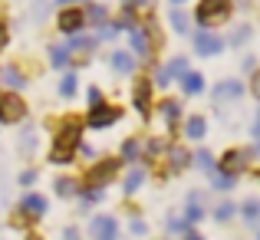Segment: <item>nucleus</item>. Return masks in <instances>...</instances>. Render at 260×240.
<instances>
[{
    "instance_id": "nucleus-1",
    "label": "nucleus",
    "mask_w": 260,
    "mask_h": 240,
    "mask_svg": "<svg viewBox=\"0 0 260 240\" xmlns=\"http://www.w3.org/2000/svg\"><path fill=\"white\" fill-rule=\"evenodd\" d=\"M79 135H83V122H79L76 115H73V119H66L63 128L56 132V139H53L50 161H53V164L73 161V155H76V148H79Z\"/></svg>"
},
{
    "instance_id": "nucleus-2",
    "label": "nucleus",
    "mask_w": 260,
    "mask_h": 240,
    "mask_svg": "<svg viewBox=\"0 0 260 240\" xmlns=\"http://www.w3.org/2000/svg\"><path fill=\"white\" fill-rule=\"evenodd\" d=\"M194 17H198V23H201V30H204V26L224 23V20L231 17V0H201Z\"/></svg>"
},
{
    "instance_id": "nucleus-3",
    "label": "nucleus",
    "mask_w": 260,
    "mask_h": 240,
    "mask_svg": "<svg viewBox=\"0 0 260 240\" xmlns=\"http://www.w3.org/2000/svg\"><path fill=\"white\" fill-rule=\"evenodd\" d=\"M23 115H26V106L17 92L0 95V122H20Z\"/></svg>"
},
{
    "instance_id": "nucleus-4",
    "label": "nucleus",
    "mask_w": 260,
    "mask_h": 240,
    "mask_svg": "<svg viewBox=\"0 0 260 240\" xmlns=\"http://www.w3.org/2000/svg\"><path fill=\"white\" fill-rule=\"evenodd\" d=\"M89 234H92V240H119V224H115V217L99 214L89 224Z\"/></svg>"
},
{
    "instance_id": "nucleus-5",
    "label": "nucleus",
    "mask_w": 260,
    "mask_h": 240,
    "mask_svg": "<svg viewBox=\"0 0 260 240\" xmlns=\"http://www.w3.org/2000/svg\"><path fill=\"white\" fill-rule=\"evenodd\" d=\"M250 155H254V152H247V148H231V152L221 158V171H224V175H241V171L247 168Z\"/></svg>"
},
{
    "instance_id": "nucleus-6",
    "label": "nucleus",
    "mask_w": 260,
    "mask_h": 240,
    "mask_svg": "<svg viewBox=\"0 0 260 240\" xmlns=\"http://www.w3.org/2000/svg\"><path fill=\"white\" fill-rule=\"evenodd\" d=\"M132 95H135V109H139V115H148V112H152V79H148V76H139V79H135Z\"/></svg>"
},
{
    "instance_id": "nucleus-7",
    "label": "nucleus",
    "mask_w": 260,
    "mask_h": 240,
    "mask_svg": "<svg viewBox=\"0 0 260 240\" xmlns=\"http://www.w3.org/2000/svg\"><path fill=\"white\" fill-rule=\"evenodd\" d=\"M115 171H119V161H112V158L99 161L92 171H89V188H102V184H109L115 178Z\"/></svg>"
},
{
    "instance_id": "nucleus-8",
    "label": "nucleus",
    "mask_w": 260,
    "mask_h": 240,
    "mask_svg": "<svg viewBox=\"0 0 260 240\" xmlns=\"http://www.w3.org/2000/svg\"><path fill=\"white\" fill-rule=\"evenodd\" d=\"M56 26L63 33H70V37H76V33L86 26V10H76V7H73V10H63L59 20H56Z\"/></svg>"
},
{
    "instance_id": "nucleus-9",
    "label": "nucleus",
    "mask_w": 260,
    "mask_h": 240,
    "mask_svg": "<svg viewBox=\"0 0 260 240\" xmlns=\"http://www.w3.org/2000/svg\"><path fill=\"white\" fill-rule=\"evenodd\" d=\"M119 115H122V109L99 106V109H92V112H89V128H109V125H115V122H119Z\"/></svg>"
},
{
    "instance_id": "nucleus-10",
    "label": "nucleus",
    "mask_w": 260,
    "mask_h": 240,
    "mask_svg": "<svg viewBox=\"0 0 260 240\" xmlns=\"http://www.w3.org/2000/svg\"><path fill=\"white\" fill-rule=\"evenodd\" d=\"M43 214H46V197H40V194H23L20 197V217L40 221Z\"/></svg>"
},
{
    "instance_id": "nucleus-11",
    "label": "nucleus",
    "mask_w": 260,
    "mask_h": 240,
    "mask_svg": "<svg viewBox=\"0 0 260 240\" xmlns=\"http://www.w3.org/2000/svg\"><path fill=\"white\" fill-rule=\"evenodd\" d=\"M244 95V82L241 79H224L214 86V102H237Z\"/></svg>"
},
{
    "instance_id": "nucleus-12",
    "label": "nucleus",
    "mask_w": 260,
    "mask_h": 240,
    "mask_svg": "<svg viewBox=\"0 0 260 240\" xmlns=\"http://www.w3.org/2000/svg\"><path fill=\"white\" fill-rule=\"evenodd\" d=\"M194 50L201 53V56H217V53L224 50V40L214 37V33H208V30H201L194 37Z\"/></svg>"
},
{
    "instance_id": "nucleus-13",
    "label": "nucleus",
    "mask_w": 260,
    "mask_h": 240,
    "mask_svg": "<svg viewBox=\"0 0 260 240\" xmlns=\"http://www.w3.org/2000/svg\"><path fill=\"white\" fill-rule=\"evenodd\" d=\"M132 40H128V43H132V53L135 56H148V53H152V30H148V26H132Z\"/></svg>"
},
{
    "instance_id": "nucleus-14",
    "label": "nucleus",
    "mask_w": 260,
    "mask_h": 240,
    "mask_svg": "<svg viewBox=\"0 0 260 240\" xmlns=\"http://www.w3.org/2000/svg\"><path fill=\"white\" fill-rule=\"evenodd\" d=\"M184 73H188V59H184V56H175L172 63L165 66V70H158V76H155V82H158V86H165V82H172L175 76L181 79Z\"/></svg>"
},
{
    "instance_id": "nucleus-15",
    "label": "nucleus",
    "mask_w": 260,
    "mask_h": 240,
    "mask_svg": "<svg viewBox=\"0 0 260 240\" xmlns=\"http://www.w3.org/2000/svg\"><path fill=\"white\" fill-rule=\"evenodd\" d=\"M109 63H112V70L119 73V76H125V73L135 70V56H132V53H125V50H115L112 56H109Z\"/></svg>"
},
{
    "instance_id": "nucleus-16",
    "label": "nucleus",
    "mask_w": 260,
    "mask_h": 240,
    "mask_svg": "<svg viewBox=\"0 0 260 240\" xmlns=\"http://www.w3.org/2000/svg\"><path fill=\"white\" fill-rule=\"evenodd\" d=\"M201 217H204L201 194H198V191H191V197H188V208H184V221H188V224H198Z\"/></svg>"
},
{
    "instance_id": "nucleus-17",
    "label": "nucleus",
    "mask_w": 260,
    "mask_h": 240,
    "mask_svg": "<svg viewBox=\"0 0 260 240\" xmlns=\"http://www.w3.org/2000/svg\"><path fill=\"white\" fill-rule=\"evenodd\" d=\"M204 132H208V122L201 119V115H191L188 122H184V135H188V139H204Z\"/></svg>"
},
{
    "instance_id": "nucleus-18",
    "label": "nucleus",
    "mask_w": 260,
    "mask_h": 240,
    "mask_svg": "<svg viewBox=\"0 0 260 240\" xmlns=\"http://www.w3.org/2000/svg\"><path fill=\"white\" fill-rule=\"evenodd\" d=\"M181 89H184V92H188V95H198V92H201V89H204V76H201V73H184V76H181Z\"/></svg>"
},
{
    "instance_id": "nucleus-19",
    "label": "nucleus",
    "mask_w": 260,
    "mask_h": 240,
    "mask_svg": "<svg viewBox=\"0 0 260 240\" xmlns=\"http://www.w3.org/2000/svg\"><path fill=\"white\" fill-rule=\"evenodd\" d=\"M161 115H165L168 125H178V119H181V102H178V99H165V102H161Z\"/></svg>"
},
{
    "instance_id": "nucleus-20",
    "label": "nucleus",
    "mask_w": 260,
    "mask_h": 240,
    "mask_svg": "<svg viewBox=\"0 0 260 240\" xmlns=\"http://www.w3.org/2000/svg\"><path fill=\"white\" fill-rule=\"evenodd\" d=\"M211 184L217 191H231L234 188V175H224V171H211Z\"/></svg>"
},
{
    "instance_id": "nucleus-21",
    "label": "nucleus",
    "mask_w": 260,
    "mask_h": 240,
    "mask_svg": "<svg viewBox=\"0 0 260 240\" xmlns=\"http://www.w3.org/2000/svg\"><path fill=\"white\" fill-rule=\"evenodd\" d=\"M76 86H79L76 73H66V76H63V82H59V95H63V99H70V95H76Z\"/></svg>"
},
{
    "instance_id": "nucleus-22",
    "label": "nucleus",
    "mask_w": 260,
    "mask_h": 240,
    "mask_svg": "<svg viewBox=\"0 0 260 240\" xmlns=\"http://www.w3.org/2000/svg\"><path fill=\"white\" fill-rule=\"evenodd\" d=\"M106 17H109V13H106V7H102V4H89L86 20H92L95 26H102V23H106Z\"/></svg>"
},
{
    "instance_id": "nucleus-23",
    "label": "nucleus",
    "mask_w": 260,
    "mask_h": 240,
    "mask_svg": "<svg viewBox=\"0 0 260 240\" xmlns=\"http://www.w3.org/2000/svg\"><path fill=\"white\" fill-rule=\"evenodd\" d=\"M168 20H172V30H175V33H188V17H184L178 7H175L172 13H168Z\"/></svg>"
},
{
    "instance_id": "nucleus-24",
    "label": "nucleus",
    "mask_w": 260,
    "mask_h": 240,
    "mask_svg": "<svg viewBox=\"0 0 260 240\" xmlns=\"http://www.w3.org/2000/svg\"><path fill=\"white\" fill-rule=\"evenodd\" d=\"M0 79H4V82H7V86H10V89H13V92H17V89H23V86H26V79H23V76H20V73H17V70H4V76H0Z\"/></svg>"
},
{
    "instance_id": "nucleus-25",
    "label": "nucleus",
    "mask_w": 260,
    "mask_h": 240,
    "mask_svg": "<svg viewBox=\"0 0 260 240\" xmlns=\"http://www.w3.org/2000/svg\"><path fill=\"white\" fill-rule=\"evenodd\" d=\"M142 181H145V175H142L139 168H135V171H128V178H125V194H135V191L142 188Z\"/></svg>"
},
{
    "instance_id": "nucleus-26",
    "label": "nucleus",
    "mask_w": 260,
    "mask_h": 240,
    "mask_svg": "<svg viewBox=\"0 0 260 240\" xmlns=\"http://www.w3.org/2000/svg\"><path fill=\"white\" fill-rule=\"evenodd\" d=\"M76 181H73V178H56V194H63V197H73L76 194Z\"/></svg>"
},
{
    "instance_id": "nucleus-27",
    "label": "nucleus",
    "mask_w": 260,
    "mask_h": 240,
    "mask_svg": "<svg viewBox=\"0 0 260 240\" xmlns=\"http://www.w3.org/2000/svg\"><path fill=\"white\" fill-rule=\"evenodd\" d=\"M139 142H135V139H125V142H122V158H125V161H135V158H139Z\"/></svg>"
},
{
    "instance_id": "nucleus-28",
    "label": "nucleus",
    "mask_w": 260,
    "mask_h": 240,
    "mask_svg": "<svg viewBox=\"0 0 260 240\" xmlns=\"http://www.w3.org/2000/svg\"><path fill=\"white\" fill-rule=\"evenodd\" d=\"M50 63H53V66H66V63H70V53H66V46H50Z\"/></svg>"
},
{
    "instance_id": "nucleus-29",
    "label": "nucleus",
    "mask_w": 260,
    "mask_h": 240,
    "mask_svg": "<svg viewBox=\"0 0 260 240\" xmlns=\"http://www.w3.org/2000/svg\"><path fill=\"white\" fill-rule=\"evenodd\" d=\"M244 221H247V224L260 221V201H247V204H244Z\"/></svg>"
},
{
    "instance_id": "nucleus-30",
    "label": "nucleus",
    "mask_w": 260,
    "mask_h": 240,
    "mask_svg": "<svg viewBox=\"0 0 260 240\" xmlns=\"http://www.w3.org/2000/svg\"><path fill=\"white\" fill-rule=\"evenodd\" d=\"M194 161H198V168L208 171V175H211V171H217V168H214V158H211L208 152H198V155H194Z\"/></svg>"
},
{
    "instance_id": "nucleus-31",
    "label": "nucleus",
    "mask_w": 260,
    "mask_h": 240,
    "mask_svg": "<svg viewBox=\"0 0 260 240\" xmlns=\"http://www.w3.org/2000/svg\"><path fill=\"white\" fill-rule=\"evenodd\" d=\"M33 148H37V132L23 128V155H33Z\"/></svg>"
},
{
    "instance_id": "nucleus-32",
    "label": "nucleus",
    "mask_w": 260,
    "mask_h": 240,
    "mask_svg": "<svg viewBox=\"0 0 260 240\" xmlns=\"http://www.w3.org/2000/svg\"><path fill=\"white\" fill-rule=\"evenodd\" d=\"M214 217H217V221H231V217H234V204H231V201H224V204H217V211H214Z\"/></svg>"
},
{
    "instance_id": "nucleus-33",
    "label": "nucleus",
    "mask_w": 260,
    "mask_h": 240,
    "mask_svg": "<svg viewBox=\"0 0 260 240\" xmlns=\"http://www.w3.org/2000/svg\"><path fill=\"white\" fill-rule=\"evenodd\" d=\"M188 164V152L184 148H172V168H184Z\"/></svg>"
},
{
    "instance_id": "nucleus-34",
    "label": "nucleus",
    "mask_w": 260,
    "mask_h": 240,
    "mask_svg": "<svg viewBox=\"0 0 260 240\" xmlns=\"http://www.w3.org/2000/svg\"><path fill=\"white\" fill-rule=\"evenodd\" d=\"M247 37H250V26H237V30L231 33V46H241Z\"/></svg>"
},
{
    "instance_id": "nucleus-35",
    "label": "nucleus",
    "mask_w": 260,
    "mask_h": 240,
    "mask_svg": "<svg viewBox=\"0 0 260 240\" xmlns=\"http://www.w3.org/2000/svg\"><path fill=\"white\" fill-rule=\"evenodd\" d=\"M89 106H92V109H99V106H106V99H102V92H99V86H92V89H89Z\"/></svg>"
},
{
    "instance_id": "nucleus-36",
    "label": "nucleus",
    "mask_w": 260,
    "mask_h": 240,
    "mask_svg": "<svg viewBox=\"0 0 260 240\" xmlns=\"http://www.w3.org/2000/svg\"><path fill=\"white\" fill-rule=\"evenodd\" d=\"M168 230H172V234H178V230L188 234V221H184V217H181V221H175V217H172V221H168Z\"/></svg>"
},
{
    "instance_id": "nucleus-37",
    "label": "nucleus",
    "mask_w": 260,
    "mask_h": 240,
    "mask_svg": "<svg viewBox=\"0 0 260 240\" xmlns=\"http://www.w3.org/2000/svg\"><path fill=\"white\" fill-rule=\"evenodd\" d=\"M122 7L125 10H132V7H155V0H122Z\"/></svg>"
},
{
    "instance_id": "nucleus-38",
    "label": "nucleus",
    "mask_w": 260,
    "mask_h": 240,
    "mask_svg": "<svg viewBox=\"0 0 260 240\" xmlns=\"http://www.w3.org/2000/svg\"><path fill=\"white\" fill-rule=\"evenodd\" d=\"M7 43H10V30H7V23H0V53L7 50Z\"/></svg>"
},
{
    "instance_id": "nucleus-39",
    "label": "nucleus",
    "mask_w": 260,
    "mask_h": 240,
    "mask_svg": "<svg viewBox=\"0 0 260 240\" xmlns=\"http://www.w3.org/2000/svg\"><path fill=\"white\" fill-rule=\"evenodd\" d=\"M250 92H254V99L260 102V70L254 73V79H250Z\"/></svg>"
},
{
    "instance_id": "nucleus-40",
    "label": "nucleus",
    "mask_w": 260,
    "mask_h": 240,
    "mask_svg": "<svg viewBox=\"0 0 260 240\" xmlns=\"http://www.w3.org/2000/svg\"><path fill=\"white\" fill-rule=\"evenodd\" d=\"M63 240H79V230L76 227H66L63 230Z\"/></svg>"
},
{
    "instance_id": "nucleus-41",
    "label": "nucleus",
    "mask_w": 260,
    "mask_h": 240,
    "mask_svg": "<svg viewBox=\"0 0 260 240\" xmlns=\"http://www.w3.org/2000/svg\"><path fill=\"white\" fill-rule=\"evenodd\" d=\"M37 181V175H33V171H23V175H20V184H33Z\"/></svg>"
},
{
    "instance_id": "nucleus-42",
    "label": "nucleus",
    "mask_w": 260,
    "mask_h": 240,
    "mask_svg": "<svg viewBox=\"0 0 260 240\" xmlns=\"http://www.w3.org/2000/svg\"><path fill=\"white\" fill-rule=\"evenodd\" d=\"M250 132H254V139H260V112H257V119H254V128H250Z\"/></svg>"
},
{
    "instance_id": "nucleus-43",
    "label": "nucleus",
    "mask_w": 260,
    "mask_h": 240,
    "mask_svg": "<svg viewBox=\"0 0 260 240\" xmlns=\"http://www.w3.org/2000/svg\"><path fill=\"white\" fill-rule=\"evenodd\" d=\"M181 240H204V237H201V234H194V230H188V234H184Z\"/></svg>"
},
{
    "instance_id": "nucleus-44",
    "label": "nucleus",
    "mask_w": 260,
    "mask_h": 240,
    "mask_svg": "<svg viewBox=\"0 0 260 240\" xmlns=\"http://www.w3.org/2000/svg\"><path fill=\"white\" fill-rule=\"evenodd\" d=\"M26 240H43V237H37V234H30V237H26Z\"/></svg>"
},
{
    "instance_id": "nucleus-45",
    "label": "nucleus",
    "mask_w": 260,
    "mask_h": 240,
    "mask_svg": "<svg viewBox=\"0 0 260 240\" xmlns=\"http://www.w3.org/2000/svg\"><path fill=\"white\" fill-rule=\"evenodd\" d=\"M59 4H76V0H59Z\"/></svg>"
},
{
    "instance_id": "nucleus-46",
    "label": "nucleus",
    "mask_w": 260,
    "mask_h": 240,
    "mask_svg": "<svg viewBox=\"0 0 260 240\" xmlns=\"http://www.w3.org/2000/svg\"><path fill=\"white\" fill-rule=\"evenodd\" d=\"M257 155H260V139H257Z\"/></svg>"
},
{
    "instance_id": "nucleus-47",
    "label": "nucleus",
    "mask_w": 260,
    "mask_h": 240,
    "mask_svg": "<svg viewBox=\"0 0 260 240\" xmlns=\"http://www.w3.org/2000/svg\"><path fill=\"white\" fill-rule=\"evenodd\" d=\"M175 4H184V0H175Z\"/></svg>"
},
{
    "instance_id": "nucleus-48",
    "label": "nucleus",
    "mask_w": 260,
    "mask_h": 240,
    "mask_svg": "<svg viewBox=\"0 0 260 240\" xmlns=\"http://www.w3.org/2000/svg\"><path fill=\"white\" fill-rule=\"evenodd\" d=\"M257 240H260V230H257Z\"/></svg>"
}]
</instances>
